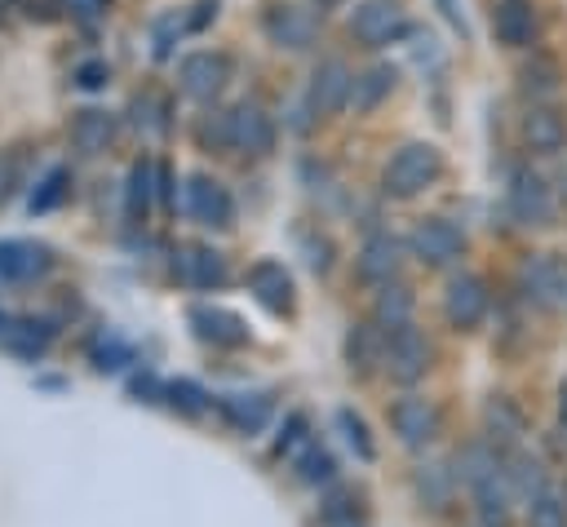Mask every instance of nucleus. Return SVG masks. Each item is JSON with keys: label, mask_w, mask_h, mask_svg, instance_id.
I'll list each match as a JSON object with an SVG mask.
<instances>
[{"label": "nucleus", "mask_w": 567, "mask_h": 527, "mask_svg": "<svg viewBox=\"0 0 567 527\" xmlns=\"http://www.w3.org/2000/svg\"><path fill=\"white\" fill-rule=\"evenodd\" d=\"M439 173H443L439 146H430V142H403V146L390 155V164H385V173H381V186H385V195H394V199H412V195H421L425 186H434Z\"/></svg>", "instance_id": "f257e3e1"}, {"label": "nucleus", "mask_w": 567, "mask_h": 527, "mask_svg": "<svg viewBox=\"0 0 567 527\" xmlns=\"http://www.w3.org/2000/svg\"><path fill=\"white\" fill-rule=\"evenodd\" d=\"M381 368L390 372V381H399V385H416V381L425 376V368H430V341H425L412 323L385 332Z\"/></svg>", "instance_id": "f03ea898"}, {"label": "nucleus", "mask_w": 567, "mask_h": 527, "mask_svg": "<svg viewBox=\"0 0 567 527\" xmlns=\"http://www.w3.org/2000/svg\"><path fill=\"white\" fill-rule=\"evenodd\" d=\"M186 213H190L199 226H208V230H226V226L235 221V199H230V190H226L217 177L190 173V177H186Z\"/></svg>", "instance_id": "7ed1b4c3"}, {"label": "nucleus", "mask_w": 567, "mask_h": 527, "mask_svg": "<svg viewBox=\"0 0 567 527\" xmlns=\"http://www.w3.org/2000/svg\"><path fill=\"white\" fill-rule=\"evenodd\" d=\"M177 80H182V93L195 97V102H213L226 80H230V58L226 53H213V49H199V53H186L182 66H177Z\"/></svg>", "instance_id": "20e7f679"}, {"label": "nucleus", "mask_w": 567, "mask_h": 527, "mask_svg": "<svg viewBox=\"0 0 567 527\" xmlns=\"http://www.w3.org/2000/svg\"><path fill=\"white\" fill-rule=\"evenodd\" d=\"M518 283L536 306H563L567 301V261L554 252H536L523 261Z\"/></svg>", "instance_id": "39448f33"}, {"label": "nucleus", "mask_w": 567, "mask_h": 527, "mask_svg": "<svg viewBox=\"0 0 567 527\" xmlns=\"http://www.w3.org/2000/svg\"><path fill=\"white\" fill-rule=\"evenodd\" d=\"M230 124V146L244 155H270L275 151V120L257 106V102H235L226 111Z\"/></svg>", "instance_id": "423d86ee"}, {"label": "nucleus", "mask_w": 567, "mask_h": 527, "mask_svg": "<svg viewBox=\"0 0 567 527\" xmlns=\"http://www.w3.org/2000/svg\"><path fill=\"white\" fill-rule=\"evenodd\" d=\"M509 213L523 221V226H549L554 221V195H549V182L532 168H518L509 177Z\"/></svg>", "instance_id": "0eeeda50"}, {"label": "nucleus", "mask_w": 567, "mask_h": 527, "mask_svg": "<svg viewBox=\"0 0 567 527\" xmlns=\"http://www.w3.org/2000/svg\"><path fill=\"white\" fill-rule=\"evenodd\" d=\"M408 244H412V252L425 266H447V261H456L465 252V235L452 221H443V217H421L412 226V239Z\"/></svg>", "instance_id": "6e6552de"}, {"label": "nucleus", "mask_w": 567, "mask_h": 527, "mask_svg": "<svg viewBox=\"0 0 567 527\" xmlns=\"http://www.w3.org/2000/svg\"><path fill=\"white\" fill-rule=\"evenodd\" d=\"M350 31H354V40H363V44L377 49V44L399 40L408 31V18H403L399 0H363L354 9V18H350Z\"/></svg>", "instance_id": "1a4fd4ad"}, {"label": "nucleus", "mask_w": 567, "mask_h": 527, "mask_svg": "<svg viewBox=\"0 0 567 527\" xmlns=\"http://www.w3.org/2000/svg\"><path fill=\"white\" fill-rule=\"evenodd\" d=\"M350 89H354V75L346 71V62H337V58L319 62L315 75H310V93H306L310 115H319V120L323 115H337L350 102Z\"/></svg>", "instance_id": "9d476101"}, {"label": "nucleus", "mask_w": 567, "mask_h": 527, "mask_svg": "<svg viewBox=\"0 0 567 527\" xmlns=\"http://www.w3.org/2000/svg\"><path fill=\"white\" fill-rule=\"evenodd\" d=\"M443 314L452 328H478L487 314V283L478 275H456L443 292Z\"/></svg>", "instance_id": "9b49d317"}, {"label": "nucleus", "mask_w": 567, "mask_h": 527, "mask_svg": "<svg viewBox=\"0 0 567 527\" xmlns=\"http://www.w3.org/2000/svg\"><path fill=\"white\" fill-rule=\"evenodd\" d=\"M173 270H177V279L190 283V288H221V283L230 279L226 257H221L217 248H208V244H182Z\"/></svg>", "instance_id": "f8f14e48"}, {"label": "nucleus", "mask_w": 567, "mask_h": 527, "mask_svg": "<svg viewBox=\"0 0 567 527\" xmlns=\"http://www.w3.org/2000/svg\"><path fill=\"white\" fill-rule=\"evenodd\" d=\"M390 425H394V434H399L408 447H425V443L439 434V407H434L430 399L408 394V399H399V403L390 407Z\"/></svg>", "instance_id": "ddd939ff"}, {"label": "nucleus", "mask_w": 567, "mask_h": 527, "mask_svg": "<svg viewBox=\"0 0 567 527\" xmlns=\"http://www.w3.org/2000/svg\"><path fill=\"white\" fill-rule=\"evenodd\" d=\"M49 266H53L49 244H35V239H0V279L27 283V279H40Z\"/></svg>", "instance_id": "4468645a"}, {"label": "nucleus", "mask_w": 567, "mask_h": 527, "mask_svg": "<svg viewBox=\"0 0 567 527\" xmlns=\"http://www.w3.org/2000/svg\"><path fill=\"white\" fill-rule=\"evenodd\" d=\"M518 128H523L527 151H536V155H554V151L567 146V120L554 106H527V115H523Z\"/></svg>", "instance_id": "2eb2a0df"}, {"label": "nucleus", "mask_w": 567, "mask_h": 527, "mask_svg": "<svg viewBox=\"0 0 567 527\" xmlns=\"http://www.w3.org/2000/svg\"><path fill=\"white\" fill-rule=\"evenodd\" d=\"M248 288L252 297L270 310V314H288L292 310V275L279 266V261H257L248 270Z\"/></svg>", "instance_id": "dca6fc26"}, {"label": "nucleus", "mask_w": 567, "mask_h": 527, "mask_svg": "<svg viewBox=\"0 0 567 527\" xmlns=\"http://www.w3.org/2000/svg\"><path fill=\"white\" fill-rule=\"evenodd\" d=\"M261 22H266V35L284 49H306L315 40V18L297 4H270Z\"/></svg>", "instance_id": "f3484780"}, {"label": "nucleus", "mask_w": 567, "mask_h": 527, "mask_svg": "<svg viewBox=\"0 0 567 527\" xmlns=\"http://www.w3.org/2000/svg\"><path fill=\"white\" fill-rule=\"evenodd\" d=\"M115 128H120V124H115L111 111L84 106V111H75V120H71V146L84 151V155H102V151H111Z\"/></svg>", "instance_id": "a211bd4d"}, {"label": "nucleus", "mask_w": 567, "mask_h": 527, "mask_svg": "<svg viewBox=\"0 0 567 527\" xmlns=\"http://www.w3.org/2000/svg\"><path fill=\"white\" fill-rule=\"evenodd\" d=\"M399 266H403V244L394 235H385V230L368 235V244L359 248V275L368 283H390L399 275Z\"/></svg>", "instance_id": "6ab92c4d"}, {"label": "nucleus", "mask_w": 567, "mask_h": 527, "mask_svg": "<svg viewBox=\"0 0 567 527\" xmlns=\"http://www.w3.org/2000/svg\"><path fill=\"white\" fill-rule=\"evenodd\" d=\"M492 31L509 49L532 44V35H536V9H532V0H501L492 9Z\"/></svg>", "instance_id": "aec40b11"}, {"label": "nucleus", "mask_w": 567, "mask_h": 527, "mask_svg": "<svg viewBox=\"0 0 567 527\" xmlns=\"http://www.w3.org/2000/svg\"><path fill=\"white\" fill-rule=\"evenodd\" d=\"M190 323H195V337L199 341H213V345H244L248 341V328L239 314L221 310V306H195L190 310Z\"/></svg>", "instance_id": "412c9836"}, {"label": "nucleus", "mask_w": 567, "mask_h": 527, "mask_svg": "<svg viewBox=\"0 0 567 527\" xmlns=\"http://www.w3.org/2000/svg\"><path fill=\"white\" fill-rule=\"evenodd\" d=\"M49 337H53V328H49L44 319H4V323H0V345H4L9 354H18V359L44 354Z\"/></svg>", "instance_id": "4be33fe9"}, {"label": "nucleus", "mask_w": 567, "mask_h": 527, "mask_svg": "<svg viewBox=\"0 0 567 527\" xmlns=\"http://www.w3.org/2000/svg\"><path fill=\"white\" fill-rule=\"evenodd\" d=\"M217 407H221V416L239 430V434H257L266 421H270V394H221L217 399Z\"/></svg>", "instance_id": "5701e85b"}, {"label": "nucleus", "mask_w": 567, "mask_h": 527, "mask_svg": "<svg viewBox=\"0 0 567 527\" xmlns=\"http://www.w3.org/2000/svg\"><path fill=\"white\" fill-rule=\"evenodd\" d=\"M470 492H474V500H478L483 527H501L505 514H509V478H505V469H492V474L478 478Z\"/></svg>", "instance_id": "b1692460"}, {"label": "nucleus", "mask_w": 567, "mask_h": 527, "mask_svg": "<svg viewBox=\"0 0 567 527\" xmlns=\"http://www.w3.org/2000/svg\"><path fill=\"white\" fill-rule=\"evenodd\" d=\"M385 354V332L372 328V323H354L350 337H346V359H350V372H372Z\"/></svg>", "instance_id": "393cba45"}, {"label": "nucleus", "mask_w": 567, "mask_h": 527, "mask_svg": "<svg viewBox=\"0 0 567 527\" xmlns=\"http://www.w3.org/2000/svg\"><path fill=\"white\" fill-rule=\"evenodd\" d=\"M394 80H399V75H394L390 62H377V66H368L363 75H354V89H350L354 111H372V106H381V97H390Z\"/></svg>", "instance_id": "a878e982"}, {"label": "nucleus", "mask_w": 567, "mask_h": 527, "mask_svg": "<svg viewBox=\"0 0 567 527\" xmlns=\"http://www.w3.org/2000/svg\"><path fill=\"white\" fill-rule=\"evenodd\" d=\"M372 314H377L381 332H394V328L412 323V292H408L403 283H381V292H377V306H372Z\"/></svg>", "instance_id": "bb28decb"}, {"label": "nucleus", "mask_w": 567, "mask_h": 527, "mask_svg": "<svg viewBox=\"0 0 567 527\" xmlns=\"http://www.w3.org/2000/svg\"><path fill=\"white\" fill-rule=\"evenodd\" d=\"M151 195H155V164L137 159V164L128 168V186H124V208H128V217H133V221H137V217H146Z\"/></svg>", "instance_id": "cd10ccee"}, {"label": "nucleus", "mask_w": 567, "mask_h": 527, "mask_svg": "<svg viewBox=\"0 0 567 527\" xmlns=\"http://www.w3.org/2000/svg\"><path fill=\"white\" fill-rule=\"evenodd\" d=\"M292 469H297V478L301 483H310V487H319V483H332V456L310 438L297 456H292Z\"/></svg>", "instance_id": "c85d7f7f"}, {"label": "nucleus", "mask_w": 567, "mask_h": 527, "mask_svg": "<svg viewBox=\"0 0 567 527\" xmlns=\"http://www.w3.org/2000/svg\"><path fill=\"white\" fill-rule=\"evenodd\" d=\"M527 527H567V500L554 487L536 492L527 500Z\"/></svg>", "instance_id": "c756f323"}, {"label": "nucleus", "mask_w": 567, "mask_h": 527, "mask_svg": "<svg viewBox=\"0 0 567 527\" xmlns=\"http://www.w3.org/2000/svg\"><path fill=\"white\" fill-rule=\"evenodd\" d=\"M128 359H133V350H128V341H124V337H115V332L93 337V363H97L102 372H115V368H124Z\"/></svg>", "instance_id": "7c9ffc66"}, {"label": "nucleus", "mask_w": 567, "mask_h": 527, "mask_svg": "<svg viewBox=\"0 0 567 527\" xmlns=\"http://www.w3.org/2000/svg\"><path fill=\"white\" fill-rule=\"evenodd\" d=\"M164 399H168L177 412H186V416H199V412L208 407V394H204L195 381H164Z\"/></svg>", "instance_id": "2f4dec72"}, {"label": "nucleus", "mask_w": 567, "mask_h": 527, "mask_svg": "<svg viewBox=\"0 0 567 527\" xmlns=\"http://www.w3.org/2000/svg\"><path fill=\"white\" fill-rule=\"evenodd\" d=\"M66 186H71V173H66V168H49V173H44V182H40V190L31 195V213H44V208L62 204Z\"/></svg>", "instance_id": "473e14b6"}, {"label": "nucleus", "mask_w": 567, "mask_h": 527, "mask_svg": "<svg viewBox=\"0 0 567 527\" xmlns=\"http://www.w3.org/2000/svg\"><path fill=\"white\" fill-rule=\"evenodd\" d=\"M337 425H341V434H346V443L354 447V456H359V461H372V456H377V452H372V438H368V425H363L350 407H341V412H337Z\"/></svg>", "instance_id": "72a5a7b5"}, {"label": "nucleus", "mask_w": 567, "mask_h": 527, "mask_svg": "<svg viewBox=\"0 0 567 527\" xmlns=\"http://www.w3.org/2000/svg\"><path fill=\"white\" fill-rule=\"evenodd\" d=\"M523 89L536 93V97L554 93V89H558V66H554L549 58H536L532 66H523Z\"/></svg>", "instance_id": "f704fd0d"}, {"label": "nucleus", "mask_w": 567, "mask_h": 527, "mask_svg": "<svg viewBox=\"0 0 567 527\" xmlns=\"http://www.w3.org/2000/svg\"><path fill=\"white\" fill-rule=\"evenodd\" d=\"M505 474H514V483H518V492L532 500L536 492H545L549 483H545V469H540V461H532V456H514V469H505Z\"/></svg>", "instance_id": "c9c22d12"}, {"label": "nucleus", "mask_w": 567, "mask_h": 527, "mask_svg": "<svg viewBox=\"0 0 567 527\" xmlns=\"http://www.w3.org/2000/svg\"><path fill=\"white\" fill-rule=\"evenodd\" d=\"M195 137H199V146H230V124H226V115H217V111H208V115H199V124H195Z\"/></svg>", "instance_id": "e433bc0d"}, {"label": "nucleus", "mask_w": 567, "mask_h": 527, "mask_svg": "<svg viewBox=\"0 0 567 527\" xmlns=\"http://www.w3.org/2000/svg\"><path fill=\"white\" fill-rule=\"evenodd\" d=\"M182 27H186V22H182L177 13H168V18L155 22V58H168V49H173L168 40H173V31H182Z\"/></svg>", "instance_id": "4c0bfd02"}, {"label": "nucleus", "mask_w": 567, "mask_h": 527, "mask_svg": "<svg viewBox=\"0 0 567 527\" xmlns=\"http://www.w3.org/2000/svg\"><path fill=\"white\" fill-rule=\"evenodd\" d=\"M487 421H492V430H496V425H505V438H514V434H518V412H514L505 399H496V403L487 407Z\"/></svg>", "instance_id": "58836bf2"}, {"label": "nucleus", "mask_w": 567, "mask_h": 527, "mask_svg": "<svg viewBox=\"0 0 567 527\" xmlns=\"http://www.w3.org/2000/svg\"><path fill=\"white\" fill-rule=\"evenodd\" d=\"M62 4L71 9V18H80V22H97V18L106 13L111 0H62Z\"/></svg>", "instance_id": "ea45409f"}, {"label": "nucleus", "mask_w": 567, "mask_h": 527, "mask_svg": "<svg viewBox=\"0 0 567 527\" xmlns=\"http://www.w3.org/2000/svg\"><path fill=\"white\" fill-rule=\"evenodd\" d=\"M75 80H80L84 89H102V84H106V62H84V66L75 71Z\"/></svg>", "instance_id": "a19ab883"}, {"label": "nucleus", "mask_w": 567, "mask_h": 527, "mask_svg": "<svg viewBox=\"0 0 567 527\" xmlns=\"http://www.w3.org/2000/svg\"><path fill=\"white\" fill-rule=\"evenodd\" d=\"M443 13H447V18H452V27H461V31H465V18H461V9H456V4H452V0H443Z\"/></svg>", "instance_id": "79ce46f5"}, {"label": "nucleus", "mask_w": 567, "mask_h": 527, "mask_svg": "<svg viewBox=\"0 0 567 527\" xmlns=\"http://www.w3.org/2000/svg\"><path fill=\"white\" fill-rule=\"evenodd\" d=\"M558 407H563V425H567V385H563V394H558Z\"/></svg>", "instance_id": "37998d69"}, {"label": "nucleus", "mask_w": 567, "mask_h": 527, "mask_svg": "<svg viewBox=\"0 0 567 527\" xmlns=\"http://www.w3.org/2000/svg\"><path fill=\"white\" fill-rule=\"evenodd\" d=\"M315 4H319V9H332V4H341V0H315Z\"/></svg>", "instance_id": "c03bdc74"}]
</instances>
